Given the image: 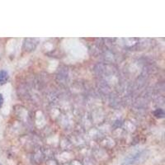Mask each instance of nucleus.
Masks as SVG:
<instances>
[{"mask_svg":"<svg viewBox=\"0 0 165 165\" xmlns=\"http://www.w3.org/2000/svg\"><path fill=\"white\" fill-rule=\"evenodd\" d=\"M9 80V74L5 70H0V85L5 84Z\"/></svg>","mask_w":165,"mask_h":165,"instance_id":"obj_1","label":"nucleus"},{"mask_svg":"<svg viewBox=\"0 0 165 165\" xmlns=\"http://www.w3.org/2000/svg\"><path fill=\"white\" fill-rule=\"evenodd\" d=\"M3 95L0 93V108L2 107V106H3Z\"/></svg>","mask_w":165,"mask_h":165,"instance_id":"obj_3","label":"nucleus"},{"mask_svg":"<svg viewBox=\"0 0 165 165\" xmlns=\"http://www.w3.org/2000/svg\"><path fill=\"white\" fill-rule=\"evenodd\" d=\"M0 165H2V164H1V163H0Z\"/></svg>","mask_w":165,"mask_h":165,"instance_id":"obj_4","label":"nucleus"},{"mask_svg":"<svg viewBox=\"0 0 165 165\" xmlns=\"http://www.w3.org/2000/svg\"><path fill=\"white\" fill-rule=\"evenodd\" d=\"M154 116L158 118H163L164 117V111L163 109H157L156 111H154Z\"/></svg>","mask_w":165,"mask_h":165,"instance_id":"obj_2","label":"nucleus"}]
</instances>
